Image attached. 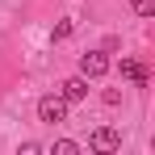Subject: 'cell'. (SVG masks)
Returning a JSON list of instances; mask_svg holds the SVG:
<instances>
[{"instance_id": "cell-1", "label": "cell", "mask_w": 155, "mask_h": 155, "mask_svg": "<svg viewBox=\"0 0 155 155\" xmlns=\"http://www.w3.org/2000/svg\"><path fill=\"white\" fill-rule=\"evenodd\" d=\"M109 71V54L105 51H88V54H80V76L84 80H97Z\"/></svg>"}, {"instance_id": "cell-2", "label": "cell", "mask_w": 155, "mask_h": 155, "mask_svg": "<svg viewBox=\"0 0 155 155\" xmlns=\"http://www.w3.org/2000/svg\"><path fill=\"white\" fill-rule=\"evenodd\" d=\"M38 117H42V122H67V101H63V97H42V101H38Z\"/></svg>"}, {"instance_id": "cell-3", "label": "cell", "mask_w": 155, "mask_h": 155, "mask_svg": "<svg viewBox=\"0 0 155 155\" xmlns=\"http://www.w3.org/2000/svg\"><path fill=\"white\" fill-rule=\"evenodd\" d=\"M88 147H92V151H117V147H122V134L109 130V126H101V130H92Z\"/></svg>"}, {"instance_id": "cell-4", "label": "cell", "mask_w": 155, "mask_h": 155, "mask_svg": "<svg viewBox=\"0 0 155 155\" xmlns=\"http://www.w3.org/2000/svg\"><path fill=\"white\" fill-rule=\"evenodd\" d=\"M67 105H76V101H84L88 97V80L84 76H71V80H63V92H59Z\"/></svg>"}, {"instance_id": "cell-5", "label": "cell", "mask_w": 155, "mask_h": 155, "mask_svg": "<svg viewBox=\"0 0 155 155\" xmlns=\"http://www.w3.org/2000/svg\"><path fill=\"white\" fill-rule=\"evenodd\" d=\"M122 76H126V80H134V84L143 88V84H147V67H143L138 59H122Z\"/></svg>"}, {"instance_id": "cell-6", "label": "cell", "mask_w": 155, "mask_h": 155, "mask_svg": "<svg viewBox=\"0 0 155 155\" xmlns=\"http://www.w3.org/2000/svg\"><path fill=\"white\" fill-rule=\"evenodd\" d=\"M71 34H76V21H71V17H63V21L54 25V42H63V38H71Z\"/></svg>"}, {"instance_id": "cell-7", "label": "cell", "mask_w": 155, "mask_h": 155, "mask_svg": "<svg viewBox=\"0 0 155 155\" xmlns=\"http://www.w3.org/2000/svg\"><path fill=\"white\" fill-rule=\"evenodd\" d=\"M130 8H134L138 17H151V13H155V0H130Z\"/></svg>"}, {"instance_id": "cell-8", "label": "cell", "mask_w": 155, "mask_h": 155, "mask_svg": "<svg viewBox=\"0 0 155 155\" xmlns=\"http://www.w3.org/2000/svg\"><path fill=\"white\" fill-rule=\"evenodd\" d=\"M51 151H54V155H76L80 147H76V143H71V138H59V143H54Z\"/></svg>"}]
</instances>
